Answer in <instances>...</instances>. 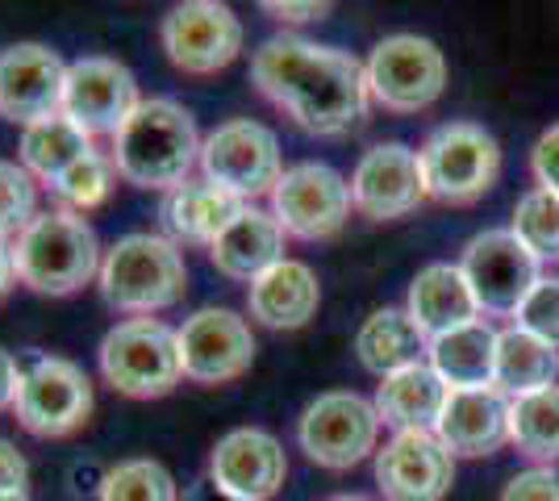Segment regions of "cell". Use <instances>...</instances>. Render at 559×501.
I'll return each mask as SVG.
<instances>
[{
    "mask_svg": "<svg viewBox=\"0 0 559 501\" xmlns=\"http://www.w3.org/2000/svg\"><path fill=\"white\" fill-rule=\"evenodd\" d=\"M251 80L280 114L301 126L305 134L338 139L368 118V72L338 47H322L297 34L267 38L251 55Z\"/></svg>",
    "mask_w": 559,
    "mask_h": 501,
    "instance_id": "6da1fadb",
    "label": "cell"
},
{
    "mask_svg": "<svg viewBox=\"0 0 559 501\" xmlns=\"http://www.w3.org/2000/svg\"><path fill=\"white\" fill-rule=\"evenodd\" d=\"M201 143L197 118L171 96H142V105L109 139V159L117 180L146 192H171L201 176Z\"/></svg>",
    "mask_w": 559,
    "mask_h": 501,
    "instance_id": "7a4b0ae2",
    "label": "cell"
},
{
    "mask_svg": "<svg viewBox=\"0 0 559 501\" xmlns=\"http://www.w3.org/2000/svg\"><path fill=\"white\" fill-rule=\"evenodd\" d=\"M105 263V247L96 239L93 222L71 210H43L13 239V267L17 285L38 297H71L96 285Z\"/></svg>",
    "mask_w": 559,
    "mask_h": 501,
    "instance_id": "3957f363",
    "label": "cell"
},
{
    "mask_svg": "<svg viewBox=\"0 0 559 501\" xmlns=\"http://www.w3.org/2000/svg\"><path fill=\"white\" fill-rule=\"evenodd\" d=\"M96 288L105 306L126 318H159L164 310L180 306L188 293V263L180 242L151 230L121 235L114 247H105V263Z\"/></svg>",
    "mask_w": 559,
    "mask_h": 501,
    "instance_id": "277c9868",
    "label": "cell"
},
{
    "mask_svg": "<svg viewBox=\"0 0 559 501\" xmlns=\"http://www.w3.org/2000/svg\"><path fill=\"white\" fill-rule=\"evenodd\" d=\"M96 368L105 384L130 402H159L185 381L180 334L164 318H121L96 347Z\"/></svg>",
    "mask_w": 559,
    "mask_h": 501,
    "instance_id": "5b68a950",
    "label": "cell"
},
{
    "mask_svg": "<svg viewBox=\"0 0 559 501\" xmlns=\"http://www.w3.org/2000/svg\"><path fill=\"white\" fill-rule=\"evenodd\" d=\"M421 184L430 201L472 205L497 184L501 176V146L476 121H447L426 134L418 151Z\"/></svg>",
    "mask_w": 559,
    "mask_h": 501,
    "instance_id": "8992f818",
    "label": "cell"
},
{
    "mask_svg": "<svg viewBox=\"0 0 559 501\" xmlns=\"http://www.w3.org/2000/svg\"><path fill=\"white\" fill-rule=\"evenodd\" d=\"M380 427L384 422L368 397H359L350 389H334V393H318L301 409L297 443L309 464L330 468V473H347L380 452Z\"/></svg>",
    "mask_w": 559,
    "mask_h": 501,
    "instance_id": "52a82bcc",
    "label": "cell"
},
{
    "mask_svg": "<svg viewBox=\"0 0 559 501\" xmlns=\"http://www.w3.org/2000/svg\"><path fill=\"white\" fill-rule=\"evenodd\" d=\"M201 176L217 189L234 192L242 205H255V196H272L284 176L276 130L255 118H230L213 126L201 143Z\"/></svg>",
    "mask_w": 559,
    "mask_h": 501,
    "instance_id": "ba28073f",
    "label": "cell"
},
{
    "mask_svg": "<svg viewBox=\"0 0 559 501\" xmlns=\"http://www.w3.org/2000/svg\"><path fill=\"white\" fill-rule=\"evenodd\" d=\"M93 381L88 372L63 356H34L25 363L13 418L34 439H68L93 418Z\"/></svg>",
    "mask_w": 559,
    "mask_h": 501,
    "instance_id": "9c48e42d",
    "label": "cell"
},
{
    "mask_svg": "<svg viewBox=\"0 0 559 501\" xmlns=\"http://www.w3.org/2000/svg\"><path fill=\"white\" fill-rule=\"evenodd\" d=\"M247 29L222 0H185L159 22V47L167 63L185 75H217L242 55Z\"/></svg>",
    "mask_w": 559,
    "mask_h": 501,
    "instance_id": "30bf717a",
    "label": "cell"
},
{
    "mask_svg": "<svg viewBox=\"0 0 559 501\" xmlns=\"http://www.w3.org/2000/svg\"><path fill=\"white\" fill-rule=\"evenodd\" d=\"M364 72H368L372 100L389 114H421L447 88L443 50L418 34H393L376 43Z\"/></svg>",
    "mask_w": 559,
    "mask_h": 501,
    "instance_id": "8fae6325",
    "label": "cell"
},
{
    "mask_svg": "<svg viewBox=\"0 0 559 501\" xmlns=\"http://www.w3.org/2000/svg\"><path fill=\"white\" fill-rule=\"evenodd\" d=\"M180 334V368L185 381L201 384V389H217L251 372L255 363V331L242 313L226 310V306H205V310L188 313L176 326Z\"/></svg>",
    "mask_w": 559,
    "mask_h": 501,
    "instance_id": "7c38bea8",
    "label": "cell"
},
{
    "mask_svg": "<svg viewBox=\"0 0 559 501\" xmlns=\"http://www.w3.org/2000/svg\"><path fill=\"white\" fill-rule=\"evenodd\" d=\"M350 210V180L330 164L284 167L280 184L272 189V214L288 239H334L347 226Z\"/></svg>",
    "mask_w": 559,
    "mask_h": 501,
    "instance_id": "4fadbf2b",
    "label": "cell"
},
{
    "mask_svg": "<svg viewBox=\"0 0 559 501\" xmlns=\"http://www.w3.org/2000/svg\"><path fill=\"white\" fill-rule=\"evenodd\" d=\"M142 105L139 80L126 63L109 55H80L63 75V105L59 114L75 121L93 139H114L126 118Z\"/></svg>",
    "mask_w": 559,
    "mask_h": 501,
    "instance_id": "5bb4252c",
    "label": "cell"
},
{
    "mask_svg": "<svg viewBox=\"0 0 559 501\" xmlns=\"http://www.w3.org/2000/svg\"><path fill=\"white\" fill-rule=\"evenodd\" d=\"M538 267L543 263L535 260V251L518 239L513 230H485V235H476L464 247V260H460V272H464L480 313L522 310L531 288L543 281Z\"/></svg>",
    "mask_w": 559,
    "mask_h": 501,
    "instance_id": "9a60e30c",
    "label": "cell"
},
{
    "mask_svg": "<svg viewBox=\"0 0 559 501\" xmlns=\"http://www.w3.org/2000/svg\"><path fill=\"white\" fill-rule=\"evenodd\" d=\"M455 485V455L435 430H401L376 452V489L384 501H443Z\"/></svg>",
    "mask_w": 559,
    "mask_h": 501,
    "instance_id": "2e32d148",
    "label": "cell"
},
{
    "mask_svg": "<svg viewBox=\"0 0 559 501\" xmlns=\"http://www.w3.org/2000/svg\"><path fill=\"white\" fill-rule=\"evenodd\" d=\"M426 201L418 151L405 143H376L350 171V205L368 222H396Z\"/></svg>",
    "mask_w": 559,
    "mask_h": 501,
    "instance_id": "e0dca14e",
    "label": "cell"
},
{
    "mask_svg": "<svg viewBox=\"0 0 559 501\" xmlns=\"http://www.w3.org/2000/svg\"><path fill=\"white\" fill-rule=\"evenodd\" d=\"M63 55L47 43H13L0 50V118L13 126H34L55 118L63 105Z\"/></svg>",
    "mask_w": 559,
    "mask_h": 501,
    "instance_id": "ac0fdd59",
    "label": "cell"
},
{
    "mask_svg": "<svg viewBox=\"0 0 559 501\" xmlns=\"http://www.w3.org/2000/svg\"><path fill=\"white\" fill-rule=\"evenodd\" d=\"M210 477L238 501H272L288 477V455L272 430L234 427L210 452Z\"/></svg>",
    "mask_w": 559,
    "mask_h": 501,
    "instance_id": "d6986e66",
    "label": "cell"
},
{
    "mask_svg": "<svg viewBox=\"0 0 559 501\" xmlns=\"http://www.w3.org/2000/svg\"><path fill=\"white\" fill-rule=\"evenodd\" d=\"M510 409L513 402L497 384H485V389H451L435 434L443 439L451 455L480 460V455L501 452L510 443Z\"/></svg>",
    "mask_w": 559,
    "mask_h": 501,
    "instance_id": "ffe728a7",
    "label": "cell"
},
{
    "mask_svg": "<svg viewBox=\"0 0 559 501\" xmlns=\"http://www.w3.org/2000/svg\"><path fill=\"white\" fill-rule=\"evenodd\" d=\"M284 242H288V235H284V226L276 222L272 210H263V205H242L230 226L210 242V263L226 281L251 285L267 267H276L280 260H288V255H284Z\"/></svg>",
    "mask_w": 559,
    "mask_h": 501,
    "instance_id": "44dd1931",
    "label": "cell"
},
{
    "mask_svg": "<svg viewBox=\"0 0 559 501\" xmlns=\"http://www.w3.org/2000/svg\"><path fill=\"white\" fill-rule=\"evenodd\" d=\"M322 306L318 272L301 260H280L247 285V313L267 331H301Z\"/></svg>",
    "mask_w": 559,
    "mask_h": 501,
    "instance_id": "7402d4cb",
    "label": "cell"
},
{
    "mask_svg": "<svg viewBox=\"0 0 559 501\" xmlns=\"http://www.w3.org/2000/svg\"><path fill=\"white\" fill-rule=\"evenodd\" d=\"M405 310H409L414 326L430 343L451 331H460L467 322H480V306H476V297L467 288L460 263H426L414 276V285H409Z\"/></svg>",
    "mask_w": 559,
    "mask_h": 501,
    "instance_id": "603a6c76",
    "label": "cell"
},
{
    "mask_svg": "<svg viewBox=\"0 0 559 501\" xmlns=\"http://www.w3.org/2000/svg\"><path fill=\"white\" fill-rule=\"evenodd\" d=\"M238 210H242V201L234 192L217 189L205 176H192L188 184L167 192L159 217H164V230L171 242H180V247L188 242V247L210 251V242L238 217Z\"/></svg>",
    "mask_w": 559,
    "mask_h": 501,
    "instance_id": "cb8c5ba5",
    "label": "cell"
},
{
    "mask_svg": "<svg viewBox=\"0 0 559 501\" xmlns=\"http://www.w3.org/2000/svg\"><path fill=\"white\" fill-rule=\"evenodd\" d=\"M451 397V389L443 384V377L421 359L414 368H401L393 377L376 384L372 406L380 414L384 427H393V434L401 430H435L443 418V406Z\"/></svg>",
    "mask_w": 559,
    "mask_h": 501,
    "instance_id": "d4e9b609",
    "label": "cell"
},
{
    "mask_svg": "<svg viewBox=\"0 0 559 501\" xmlns=\"http://www.w3.org/2000/svg\"><path fill=\"white\" fill-rule=\"evenodd\" d=\"M430 351V338L414 326L409 310H396V306H384L364 318V326L355 334V356L359 363L372 372V377H393L401 368H414L421 363V356Z\"/></svg>",
    "mask_w": 559,
    "mask_h": 501,
    "instance_id": "484cf974",
    "label": "cell"
},
{
    "mask_svg": "<svg viewBox=\"0 0 559 501\" xmlns=\"http://www.w3.org/2000/svg\"><path fill=\"white\" fill-rule=\"evenodd\" d=\"M497 334L489 322H467L460 331L430 343V368L443 377L447 389H485L497 372Z\"/></svg>",
    "mask_w": 559,
    "mask_h": 501,
    "instance_id": "4316f807",
    "label": "cell"
},
{
    "mask_svg": "<svg viewBox=\"0 0 559 501\" xmlns=\"http://www.w3.org/2000/svg\"><path fill=\"white\" fill-rule=\"evenodd\" d=\"M88 151H96L93 134H84L75 121H68L63 114H55V118H43L22 130L17 164H22L43 189H50V184H55L71 164H80Z\"/></svg>",
    "mask_w": 559,
    "mask_h": 501,
    "instance_id": "83f0119b",
    "label": "cell"
},
{
    "mask_svg": "<svg viewBox=\"0 0 559 501\" xmlns=\"http://www.w3.org/2000/svg\"><path fill=\"white\" fill-rule=\"evenodd\" d=\"M559 381V351L547 347L543 338L526 334L522 326H510V331L497 334V372H492V384L518 402V397H531V393H543Z\"/></svg>",
    "mask_w": 559,
    "mask_h": 501,
    "instance_id": "f1b7e54d",
    "label": "cell"
},
{
    "mask_svg": "<svg viewBox=\"0 0 559 501\" xmlns=\"http://www.w3.org/2000/svg\"><path fill=\"white\" fill-rule=\"evenodd\" d=\"M510 443L538 464L559 460V384L518 397L510 409Z\"/></svg>",
    "mask_w": 559,
    "mask_h": 501,
    "instance_id": "f546056e",
    "label": "cell"
},
{
    "mask_svg": "<svg viewBox=\"0 0 559 501\" xmlns=\"http://www.w3.org/2000/svg\"><path fill=\"white\" fill-rule=\"evenodd\" d=\"M96 501H185L180 485L159 460L151 455H130L117 460L114 468L96 485Z\"/></svg>",
    "mask_w": 559,
    "mask_h": 501,
    "instance_id": "4dcf8cb0",
    "label": "cell"
},
{
    "mask_svg": "<svg viewBox=\"0 0 559 501\" xmlns=\"http://www.w3.org/2000/svg\"><path fill=\"white\" fill-rule=\"evenodd\" d=\"M117 184V167L109 159V151H88L80 164H71L55 184H50V196L59 201V210H71V214H88L96 205L109 201V192Z\"/></svg>",
    "mask_w": 559,
    "mask_h": 501,
    "instance_id": "1f68e13d",
    "label": "cell"
},
{
    "mask_svg": "<svg viewBox=\"0 0 559 501\" xmlns=\"http://www.w3.org/2000/svg\"><path fill=\"white\" fill-rule=\"evenodd\" d=\"M510 230L535 251V260H559V192L531 189L513 205Z\"/></svg>",
    "mask_w": 559,
    "mask_h": 501,
    "instance_id": "d6a6232c",
    "label": "cell"
},
{
    "mask_svg": "<svg viewBox=\"0 0 559 501\" xmlns=\"http://www.w3.org/2000/svg\"><path fill=\"white\" fill-rule=\"evenodd\" d=\"M38 180L25 171L17 159H0V239H17L34 217L43 214L38 210Z\"/></svg>",
    "mask_w": 559,
    "mask_h": 501,
    "instance_id": "836d02e7",
    "label": "cell"
},
{
    "mask_svg": "<svg viewBox=\"0 0 559 501\" xmlns=\"http://www.w3.org/2000/svg\"><path fill=\"white\" fill-rule=\"evenodd\" d=\"M513 318H518V326L526 334H535V338H543L547 347L559 351V281L556 276H543Z\"/></svg>",
    "mask_w": 559,
    "mask_h": 501,
    "instance_id": "e575fe53",
    "label": "cell"
},
{
    "mask_svg": "<svg viewBox=\"0 0 559 501\" xmlns=\"http://www.w3.org/2000/svg\"><path fill=\"white\" fill-rule=\"evenodd\" d=\"M501 501H559V468L551 464H538V468H526L506 485Z\"/></svg>",
    "mask_w": 559,
    "mask_h": 501,
    "instance_id": "d590c367",
    "label": "cell"
},
{
    "mask_svg": "<svg viewBox=\"0 0 559 501\" xmlns=\"http://www.w3.org/2000/svg\"><path fill=\"white\" fill-rule=\"evenodd\" d=\"M13 493H29V460L25 452H17L13 439L0 434V498H13Z\"/></svg>",
    "mask_w": 559,
    "mask_h": 501,
    "instance_id": "8d00e7d4",
    "label": "cell"
},
{
    "mask_svg": "<svg viewBox=\"0 0 559 501\" xmlns=\"http://www.w3.org/2000/svg\"><path fill=\"white\" fill-rule=\"evenodd\" d=\"M531 171H535L538 189L559 192V121L543 134L531 151Z\"/></svg>",
    "mask_w": 559,
    "mask_h": 501,
    "instance_id": "74e56055",
    "label": "cell"
},
{
    "mask_svg": "<svg viewBox=\"0 0 559 501\" xmlns=\"http://www.w3.org/2000/svg\"><path fill=\"white\" fill-rule=\"evenodd\" d=\"M259 9L280 25H305V22H326L334 4H318V0H305V4H297V0H263Z\"/></svg>",
    "mask_w": 559,
    "mask_h": 501,
    "instance_id": "f35d334b",
    "label": "cell"
},
{
    "mask_svg": "<svg viewBox=\"0 0 559 501\" xmlns=\"http://www.w3.org/2000/svg\"><path fill=\"white\" fill-rule=\"evenodd\" d=\"M22 377H25V363L13 351H4L0 347V414H13L17 406V389H22Z\"/></svg>",
    "mask_w": 559,
    "mask_h": 501,
    "instance_id": "ab89813d",
    "label": "cell"
},
{
    "mask_svg": "<svg viewBox=\"0 0 559 501\" xmlns=\"http://www.w3.org/2000/svg\"><path fill=\"white\" fill-rule=\"evenodd\" d=\"M185 501H238V498H234V493H226V489H222V485L205 473V477L192 480V485L185 489Z\"/></svg>",
    "mask_w": 559,
    "mask_h": 501,
    "instance_id": "60d3db41",
    "label": "cell"
},
{
    "mask_svg": "<svg viewBox=\"0 0 559 501\" xmlns=\"http://www.w3.org/2000/svg\"><path fill=\"white\" fill-rule=\"evenodd\" d=\"M13 285H17V267H13V242L0 239V301L13 293Z\"/></svg>",
    "mask_w": 559,
    "mask_h": 501,
    "instance_id": "b9f144b4",
    "label": "cell"
},
{
    "mask_svg": "<svg viewBox=\"0 0 559 501\" xmlns=\"http://www.w3.org/2000/svg\"><path fill=\"white\" fill-rule=\"evenodd\" d=\"M326 501H376V498H368V493H334Z\"/></svg>",
    "mask_w": 559,
    "mask_h": 501,
    "instance_id": "7bdbcfd3",
    "label": "cell"
},
{
    "mask_svg": "<svg viewBox=\"0 0 559 501\" xmlns=\"http://www.w3.org/2000/svg\"><path fill=\"white\" fill-rule=\"evenodd\" d=\"M0 501H34L29 493H13V498H0Z\"/></svg>",
    "mask_w": 559,
    "mask_h": 501,
    "instance_id": "ee69618b",
    "label": "cell"
}]
</instances>
